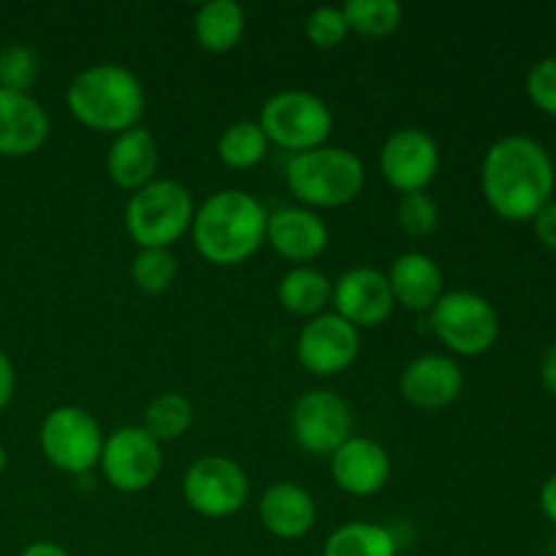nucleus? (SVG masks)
Listing matches in <instances>:
<instances>
[{"label":"nucleus","mask_w":556,"mask_h":556,"mask_svg":"<svg viewBox=\"0 0 556 556\" xmlns=\"http://www.w3.org/2000/svg\"><path fill=\"white\" fill-rule=\"evenodd\" d=\"M554 161L532 136H503L481 163V190L489 210L508 223H527L552 201Z\"/></svg>","instance_id":"obj_1"},{"label":"nucleus","mask_w":556,"mask_h":556,"mask_svg":"<svg viewBox=\"0 0 556 556\" xmlns=\"http://www.w3.org/2000/svg\"><path fill=\"white\" fill-rule=\"evenodd\" d=\"M269 212L242 188H223L195 206L190 239L204 261L239 266L266 244Z\"/></svg>","instance_id":"obj_2"},{"label":"nucleus","mask_w":556,"mask_h":556,"mask_svg":"<svg viewBox=\"0 0 556 556\" xmlns=\"http://www.w3.org/2000/svg\"><path fill=\"white\" fill-rule=\"evenodd\" d=\"M71 117L96 134H125L141 125L147 92L139 76L117 63L81 68L65 90Z\"/></svg>","instance_id":"obj_3"},{"label":"nucleus","mask_w":556,"mask_h":556,"mask_svg":"<svg viewBox=\"0 0 556 556\" xmlns=\"http://www.w3.org/2000/svg\"><path fill=\"white\" fill-rule=\"evenodd\" d=\"M286 185L299 206L307 210H340L353 204L367 185L364 161L345 147L324 144L299 152L286 163Z\"/></svg>","instance_id":"obj_4"},{"label":"nucleus","mask_w":556,"mask_h":556,"mask_svg":"<svg viewBox=\"0 0 556 556\" xmlns=\"http://www.w3.org/2000/svg\"><path fill=\"white\" fill-rule=\"evenodd\" d=\"M195 215L193 193L177 179L155 177L150 185L130 193L123 220L128 237L144 248L172 250L185 233H190Z\"/></svg>","instance_id":"obj_5"},{"label":"nucleus","mask_w":556,"mask_h":556,"mask_svg":"<svg viewBox=\"0 0 556 556\" xmlns=\"http://www.w3.org/2000/svg\"><path fill=\"white\" fill-rule=\"evenodd\" d=\"M258 125L269 144L299 155L329 144L334 130V114L329 103L309 90H280L261 106Z\"/></svg>","instance_id":"obj_6"},{"label":"nucleus","mask_w":556,"mask_h":556,"mask_svg":"<svg viewBox=\"0 0 556 556\" xmlns=\"http://www.w3.org/2000/svg\"><path fill=\"white\" fill-rule=\"evenodd\" d=\"M429 326L440 345L454 356H483L500 337V315L486 296L476 291H445L429 309Z\"/></svg>","instance_id":"obj_7"},{"label":"nucleus","mask_w":556,"mask_h":556,"mask_svg":"<svg viewBox=\"0 0 556 556\" xmlns=\"http://www.w3.org/2000/svg\"><path fill=\"white\" fill-rule=\"evenodd\" d=\"M38 445L54 470L81 478L101 462L103 429L85 407L60 405L43 416Z\"/></svg>","instance_id":"obj_8"},{"label":"nucleus","mask_w":556,"mask_h":556,"mask_svg":"<svg viewBox=\"0 0 556 556\" xmlns=\"http://www.w3.org/2000/svg\"><path fill=\"white\" fill-rule=\"evenodd\" d=\"M248 497L250 478L231 456L206 454L182 476L185 505L204 519H228L244 508Z\"/></svg>","instance_id":"obj_9"},{"label":"nucleus","mask_w":556,"mask_h":556,"mask_svg":"<svg viewBox=\"0 0 556 556\" xmlns=\"http://www.w3.org/2000/svg\"><path fill=\"white\" fill-rule=\"evenodd\" d=\"M103 478L112 489L123 494H136L150 489L157 481L163 467V451L157 440L141 429V424L134 427H119L103 438L101 451Z\"/></svg>","instance_id":"obj_10"},{"label":"nucleus","mask_w":556,"mask_h":556,"mask_svg":"<svg viewBox=\"0 0 556 556\" xmlns=\"http://www.w3.org/2000/svg\"><path fill=\"white\" fill-rule=\"evenodd\" d=\"M293 443L313 456H331L353 438L351 405L337 391L313 389L296 400L291 410Z\"/></svg>","instance_id":"obj_11"},{"label":"nucleus","mask_w":556,"mask_h":556,"mask_svg":"<svg viewBox=\"0 0 556 556\" xmlns=\"http://www.w3.org/2000/svg\"><path fill=\"white\" fill-rule=\"evenodd\" d=\"M362 351V331L337 313L315 315L302 326L296 337V358L315 378L342 375Z\"/></svg>","instance_id":"obj_12"},{"label":"nucleus","mask_w":556,"mask_h":556,"mask_svg":"<svg viewBox=\"0 0 556 556\" xmlns=\"http://www.w3.org/2000/svg\"><path fill=\"white\" fill-rule=\"evenodd\" d=\"M378 168L400 195L418 193L440 172V147L424 128H396L378 152Z\"/></svg>","instance_id":"obj_13"},{"label":"nucleus","mask_w":556,"mask_h":556,"mask_svg":"<svg viewBox=\"0 0 556 556\" xmlns=\"http://www.w3.org/2000/svg\"><path fill=\"white\" fill-rule=\"evenodd\" d=\"M396 309L386 271L375 266H356L331 280V313L362 329L386 324Z\"/></svg>","instance_id":"obj_14"},{"label":"nucleus","mask_w":556,"mask_h":556,"mask_svg":"<svg viewBox=\"0 0 556 556\" xmlns=\"http://www.w3.org/2000/svg\"><path fill=\"white\" fill-rule=\"evenodd\" d=\"M465 391V372L454 356L424 353L405 364L400 375V394L418 410H445Z\"/></svg>","instance_id":"obj_15"},{"label":"nucleus","mask_w":556,"mask_h":556,"mask_svg":"<svg viewBox=\"0 0 556 556\" xmlns=\"http://www.w3.org/2000/svg\"><path fill=\"white\" fill-rule=\"evenodd\" d=\"M329 472L334 486L351 497H372L389 483L391 456L378 440L353 434L329 456Z\"/></svg>","instance_id":"obj_16"},{"label":"nucleus","mask_w":556,"mask_h":556,"mask_svg":"<svg viewBox=\"0 0 556 556\" xmlns=\"http://www.w3.org/2000/svg\"><path fill=\"white\" fill-rule=\"evenodd\" d=\"M266 244L288 264L309 266V261L329 248V226L307 206H280L277 212H269Z\"/></svg>","instance_id":"obj_17"},{"label":"nucleus","mask_w":556,"mask_h":556,"mask_svg":"<svg viewBox=\"0 0 556 556\" xmlns=\"http://www.w3.org/2000/svg\"><path fill=\"white\" fill-rule=\"evenodd\" d=\"M47 109L30 92L0 90V157H27L49 139Z\"/></svg>","instance_id":"obj_18"},{"label":"nucleus","mask_w":556,"mask_h":556,"mask_svg":"<svg viewBox=\"0 0 556 556\" xmlns=\"http://www.w3.org/2000/svg\"><path fill=\"white\" fill-rule=\"evenodd\" d=\"M386 277H389L394 304L407 313H429L445 293L443 269L432 255L421 250H407L396 255Z\"/></svg>","instance_id":"obj_19"},{"label":"nucleus","mask_w":556,"mask_h":556,"mask_svg":"<svg viewBox=\"0 0 556 556\" xmlns=\"http://www.w3.org/2000/svg\"><path fill=\"white\" fill-rule=\"evenodd\" d=\"M258 519L269 535L280 541H299L318 521V505L304 486L291 481L271 483L258 500Z\"/></svg>","instance_id":"obj_20"},{"label":"nucleus","mask_w":556,"mask_h":556,"mask_svg":"<svg viewBox=\"0 0 556 556\" xmlns=\"http://www.w3.org/2000/svg\"><path fill=\"white\" fill-rule=\"evenodd\" d=\"M161 152L157 141L144 125L117 134L106 150V174L119 190L136 193L139 188L150 185L157 174Z\"/></svg>","instance_id":"obj_21"},{"label":"nucleus","mask_w":556,"mask_h":556,"mask_svg":"<svg viewBox=\"0 0 556 556\" xmlns=\"http://www.w3.org/2000/svg\"><path fill=\"white\" fill-rule=\"evenodd\" d=\"M277 302L296 318H315L331 307V280L315 266H291L277 282Z\"/></svg>","instance_id":"obj_22"},{"label":"nucleus","mask_w":556,"mask_h":556,"mask_svg":"<svg viewBox=\"0 0 556 556\" xmlns=\"http://www.w3.org/2000/svg\"><path fill=\"white\" fill-rule=\"evenodd\" d=\"M244 9L233 0H210L193 16V36L199 47L210 54H226L242 41Z\"/></svg>","instance_id":"obj_23"},{"label":"nucleus","mask_w":556,"mask_h":556,"mask_svg":"<svg viewBox=\"0 0 556 556\" xmlns=\"http://www.w3.org/2000/svg\"><path fill=\"white\" fill-rule=\"evenodd\" d=\"M320 556H400V541L383 525L348 521L326 538Z\"/></svg>","instance_id":"obj_24"},{"label":"nucleus","mask_w":556,"mask_h":556,"mask_svg":"<svg viewBox=\"0 0 556 556\" xmlns=\"http://www.w3.org/2000/svg\"><path fill=\"white\" fill-rule=\"evenodd\" d=\"M269 147L258 119H237L217 139V157L223 161V166L244 172V168H255L258 163H264Z\"/></svg>","instance_id":"obj_25"},{"label":"nucleus","mask_w":556,"mask_h":556,"mask_svg":"<svg viewBox=\"0 0 556 556\" xmlns=\"http://www.w3.org/2000/svg\"><path fill=\"white\" fill-rule=\"evenodd\" d=\"M193 427V405L179 391H166L144 407L141 429L157 443H174Z\"/></svg>","instance_id":"obj_26"},{"label":"nucleus","mask_w":556,"mask_h":556,"mask_svg":"<svg viewBox=\"0 0 556 556\" xmlns=\"http://www.w3.org/2000/svg\"><path fill=\"white\" fill-rule=\"evenodd\" d=\"M342 14L351 33L364 38H386L402 25V5L396 0H348Z\"/></svg>","instance_id":"obj_27"},{"label":"nucleus","mask_w":556,"mask_h":556,"mask_svg":"<svg viewBox=\"0 0 556 556\" xmlns=\"http://www.w3.org/2000/svg\"><path fill=\"white\" fill-rule=\"evenodd\" d=\"M130 280L147 296L166 293L177 280V258L166 248H144L130 261Z\"/></svg>","instance_id":"obj_28"},{"label":"nucleus","mask_w":556,"mask_h":556,"mask_svg":"<svg viewBox=\"0 0 556 556\" xmlns=\"http://www.w3.org/2000/svg\"><path fill=\"white\" fill-rule=\"evenodd\" d=\"M41 74V60L30 43L14 41L0 49V90L30 92Z\"/></svg>","instance_id":"obj_29"},{"label":"nucleus","mask_w":556,"mask_h":556,"mask_svg":"<svg viewBox=\"0 0 556 556\" xmlns=\"http://www.w3.org/2000/svg\"><path fill=\"white\" fill-rule=\"evenodd\" d=\"M396 223H400V228L407 237H432L440 226L438 201H434L427 190L400 195V204H396Z\"/></svg>","instance_id":"obj_30"},{"label":"nucleus","mask_w":556,"mask_h":556,"mask_svg":"<svg viewBox=\"0 0 556 556\" xmlns=\"http://www.w3.org/2000/svg\"><path fill=\"white\" fill-rule=\"evenodd\" d=\"M304 33H307L313 47L337 49L351 36V27H348L345 14H342V5H318L307 14Z\"/></svg>","instance_id":"obj_31"},{"label":"nucleus","mask_w":556,"mask_h":556,"mask_svg":"<svg viewBox=\"0 0 556 556\" xmlns=\"http://www.w3.org/2000/svg\"><path fill=\"white\" fill-rule=\"evenodd\" d=\"M527 96L543 114L556 117V54L532 65L527 74Z\"/></svg>","instance_id":"obj_32"},{"label":"nucleus","mask_w":556,"mask_h":556,"mask_svg":"<svg viewBox=\"0 0 556 556\" xmlns=\"http://www.w3.org/2000/svg\"><path fill=\"white\" fill-rule=\"evenodd\" d=\"M532 228H535L538 242L556 253V201L554 199L548 201L535 217H532Z\"/></svg>","instance_id":"obj_33"},{"label":"nucleus","mask_w":556,"mask_h":556,"mask_svg":"<svg viewBox=\"0 0 556 556\" xmlns=\"http://www.w3.org/2000/svg\"><path fill=\"white\" fill-rule=\"evenodd\" d=\"M16 391V369L14 362L9 358V353L0 351V413L11 405Z\"/></svg>","instance_id":"obj_34"},{"label":"nucleus","mask_w":556,"mask_h":556,"mask_svg":"<svg viewBox=\"0 0 556 556\" xmlns=\"http://www.w3.org/2000/svg\"><path fill=\"white\" fill-rule=\"evenodd\" d=\"M538 503H541L543 516H546L552 525H556V472L543 481L541 494H538Z\"/></svg>","instance_id":"obj_35"},{"label":"nucleus","mask_w":556,"mask_h":556,"mask_svg":"<svg viewBox=\"0 0 556 556\" xmlns=\"http://www.w3.org/2000/svg\"><path fill=\"white\" fill-rule=\"evenodd\" d=\"M541 380H543V386H546V389H548V394L556 396V342H554L552 348H548L546 356H543Z\"/></svg>","instance_id":"obj_36"},{"label":"nucleus","mask_w":556,"mask_h":556,"mask_svg":"<svg viewBox=\"0 0 556 556\" xmlns=\"http://www.w3.org/2000/svg\"><path fill=\"white\" fill-rule=\"evenodd\" d=\"M20 556H71V554L65 552L60 543L36 541V543H27V546L20 552Z\"/></svg>","instance_id":"obj_37"},{"label":"nucleus","mask_w":556,"mask_h":556,"mask_svg":"<svg viewBox=\"0 0 556 556\" xmlns=\"http://www.w3.org/2000/svg\"><path fill=\"white\" fill-rule=\"evenodd\" d=\"M5 467H9V454H5V448H3V443H0V478H3V472H5Z\"/></svg>","instance_id":"obj_38"},{"label":"nucleus","mask_w":556,"mask_h":556,"mask_svg":"<svg viewBox=\"0 0 556 556\" xmlns=\"http://www.w3.org/2000/svg\"><path fill=\"white\" fill-rule=\"evenodd\" d=\"M552 556H556V543H554V554Z\"/></svg>","instance_id":"obj_39"}]
</instances>
